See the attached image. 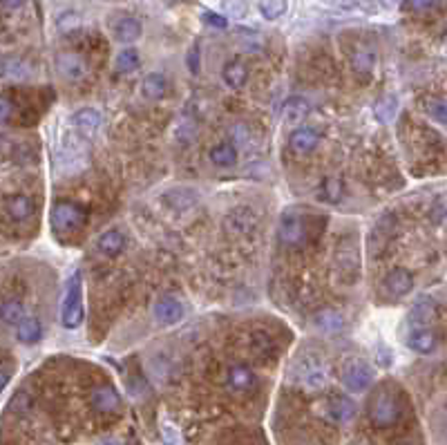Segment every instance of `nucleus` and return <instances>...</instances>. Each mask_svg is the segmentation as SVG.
Returning a JSON list of instances; mask_svg holds the SVG:
<instances>
[{"mask_svg": "<svg viewBox=\"0 0 447 445\" xmlns=\"http://www.w3.org/2000/svg\"><path fill=\"white\" fill-rule=\"evenodd\" d=\"M86 318V309H83V280L81 274L74 271L67 278L63 298H61V325L65 329H79Z\"/></svg>", "mask_w": 447, "mask_h": 445, "instance_id": "obj_1", "label": "nucleus"}, {"mask_svg": "<svg viewBox=\"0 0 447 445\" xmlns=\"http://www.w3.org/2000/svg\"><path fill=\"white\" fill-rule=\"evenodd\" d=\"M402 414V405L398 396L391 390H381L371 398L369 405V419L376 427H389L394 425Z\"/></svg>", "mask_w": 447, "mask_h": 445, "instance_id": "obj_2", "label": "nucleus"}, {"mask_svg": "<svg viewBox=\"0 0 447 445\" xmlns=\"http://www.w3.org/2000/svg\"><path fill=\"white\" fill-rule=\"evenodd\" d=\"M335 278H338L344 286H352L360 278V260L358 251L349 242H342L335 249Z\"/></svg>", "mask_w": 447, "mask_h": 445, "instance_id": "obj_3", "label": "nucleus"}, {"mask_svg": "<svg viewBox=\"0 0 447 445\" xmlns=\"http://www.w3.org/2000/svg\"><path fill=\"white\" fill-rule=\"evenodd\" d=\"M342 383L349 392L362 394L373 383V369L362 358H349L342 367Z\"/></svg>", "mask_w": 447, "mask_h": 445, "instance_id": "obj_4", "label": "nucleus"}, {"mask_svg": "<svg viewBox=\"0 0 447 445\" xmlns=\"http://www.w3.org/2000/svg\"><path fill=\"white\" fill-rule=\"evenodd\" d=\"M277 237L286 249H302L306 242L304 222L296 210H284L279 215V226H277Z\"/></svg>", "mask_w": 447, "mask_h": 445, "instance_id": "obj_5", "label": "nucleus"}, {"mask_svg": "<svg viewBox=\"0 0 447 445\" xmlns=\"http://www.w3.org/2000/svg\"><path fill=\"white\" fill-rule=\"evenodd\" d=\"M296 374H298V381L306 387V390H323V387L327 385V378H329L327 365L315 356L300 358V363L296 367Z\"/></svg>", "mask_w": 447, "mask_h": 445, "instance_id": "obj_6", "label": "nucleus"}, {"mask_svg": "<svg viewBox=\"0 0 447 445\" xmlns=\"http://www.w3.org/2000/svg\"><path fill=\"white\" fill-rule=\"evenodd\" d=\"M320 414L331 423L347 425L356 416V403L347 396H331L320 405Z\"/></svg>", "mask_w": 447, "mask_h": 445, "instance_id": "obj_7", "label": "nucleus"}, {"mask_svg": "<svg viewBox=\"0 0 447 445\" xmlns=\"http://www.w3.org/2000/svg\"><path fill=\"white\" fill-rule=\"evenodd\" d=\"M152 315H155V322L161 327H173L177 322L184 320L186 309L181 305V300H177L175 295H163L159 298L155 307H152Z\"/></svg>", "mask_w": 447, "mask_h": 445, "instance_id": "obj_8", "label": "nucleus"}, {"mask_svg": "<svg viewBox=\"0 0 447 445\" xmlns=\"http://www.w3.org/2000/svg\"><path fill=\"white\" fill-rule=\"evenodd\" d=\"M52 226L56 231H72V228H79L86 220V213H83L76 204H69V202H59L52 208Z\"/></svg>", "mask_w": 447, "mask_h": 445, "instance_id": "obj_9", "label": "nucleus"}, {"mask_svg": "<svg viewBox=\"0 0 447 445\" xmlns=\"http://www.w3.org/2000/svg\"><path fill=\"white\" fill-rule=\"evenodd\" d=\"M226 387L233 394H248L257 387L255 371L244 363H235L226 371Z\"/></svg>", "mask_w": 447, "mask_h": 445, "instance_id": "obj_10", "label": "nucleus"}, {"mask_svg": "<svg viewBox=\"0 0 447 445\" xmlns=\"http://www.w3.org/2000/svg\"><path fill=\"white\" fill-rule=\"evenodd\" d=\"M412 286H414V276L410 274L407 269H391L389 274L385 276L383 280V293L387 298H402V295H407L412 291Z\"/></svg>", "mask_w": 447, "mask_h": 445, "instance_id": "obj_11", "label": "nucleus"}, {"mask_svg": "<svg viewBox=\"0 0 447 445\" xmlns=\"http://www.w3.org/2000/svg\"><path fill=\"white\" fill-rule=\"evenodd\" d=\"M72 125L79 135H83L86 139H92L99 135L101 125H103V117L96 108H81L72 114Z\"/></svg>", "mask_w": 447, "mask_h": 445, "instance_id": "obj_12", "label": "nucleus"}, {"mask_svg": "<svg viewBox=\"0 0 447 445\" xmlns=\"http://www.w3.org/2000/svg\"><path fill=\"white\" fill-rule=\"evenodd\" d=\"M56 69L65 81H83L88 77V63L72 52H63L56 56Z\"/></svg>", "mask_w": 447, "mask_h": 445, "instance_id": "obj_13", "label": "nucleus"}, {"mask_svg": "<svg viewBox=\"0 0 447 445\" xmlns=\"http://www.w3.org/2000/svg\"><path fill=\"white\" fill-rule=\"evenodd\" d=\"M255 224H257V215L250 206H237L235 210L228 213L226 222H224L226 231L233 233V235H242V233L253 231Z\"/></svg>", "mask_w": 447, "mask_h": 445, "instance_id": "obj_14", "label": "nucleus"}, {"mask_svg": "<svg viewBox=\"0 0 447 445\" xmlns=\"http://www.w3.org/2000/svg\"><path fill=\"white\" fill-rule=\"evenodd\" d=\"M90 403L96 412L101 414H115L121 410V396L115 387L110 385H99L94 387L92 394H90Z\"/></svg>", "mask_w": 447, "mask_h": 445, "instance_id": "obj_15", "label": "nucleus"}, {"mask_svg": "<svg viewBox=\"0 0 447 445\" xmlns=\"http://www.w3.org/2000/svg\"><path fill=\"white\" fill-rule=\"evenodd\" d=\"M320 135L309 125H298L289 137V148L296 154H309L318 148Z\"/></svg>", "mask_w": 447, "mask_h": 445, "instance_id": "obj_16", "label": "nucleus"}, {"mask_svg": "<svg viewBox=\"0 0 447 445\" xmlns=\"http://www.w3.org/2000/svg\"><path fill=\"white\" fill-rule=\"evenodd\" d=\"M436 344H439L436 334L431 332V329H427V327H414L410 332V336H407V347L412 351H416V354H423V356L434 351Z\"/></svg>", "mask_w": 447, "mask_h": 445, "instance_id": "obj_17", "label": "nucleus"}, {"mask_svg": "<svg viewBox=\"0 0 447 445\" xmlns=\"http://www.w3.org/2000/svg\"><path fill=\"white\" fill-rule=\"evenodd\" d=\"M311 112V103L304 96H289L282 106V119L289 125H300Z\"/></svg>", "mask_w": 447, "mask_h": 445, "instance_id": "obj_18", "label": "nucleus"}, {"mask_svg": "<svg viewBox=\"0 0 447 445\" xmlns=\"http://www.w3.org/2000/svg\"><path fill=\"white\" fill-rule=\"evenodd\" d=\"M313 327L320 334L333 336V334H338L344 329V315L335 309H323L313 315Z\"/></svg>", "mask_w": 447, "mask_h": 445, "instance_id": "obj_19", "label": "nucleus"}, {"mask_svg": "<svg viewBox=\"0 0 447 445\" xmlns=\"http://www.w3.org/2000/svg\"><path fill=\"white\" fill-rule=\"evenodd\" d=\"M141 32H144L141 23L132 16H121L115 25H112V34H115V38L119 43H123V45H130V43L139 40L141 38Z\"/></svg>", "mask_w": 447, "mask_h": 445, "instance_id": "obj_20", "label": "nucleus"}, {"mask_svg": "<svg viewBox=\"0 0 447 445\" xmlns=\"http://www.w3.org/2000/svg\"><path fill=\"white\" fill-rule=\"evenodd\" d=\"M5 213H7V218L13 220V222H23L27 220L32 215L34 210V204H32V199L27 197V195H5Z\"/></svg>", "mask_w": 447, "mask_h": 445, "instance_id": "obj_21", "label": "nucleus"}, {"mask_svg": "<svg viewBox=\"0 0 447 445\" xmlns=\"http://www.w3.org/2000/svg\"><path fill=\"white\" fill-rule=\"evenodd\" d=\"M16 338L23 344H34L43 338V325L36 315H25V318L16 325Z\"/></svg>", "mask_w": 447, "mask_h": 445, "instance_id": "obj_22", "label": "nucleus"}, {"mask_svg": "<svg viewBox=\"0 0 447 445\" xmlns=\"http://www.w3.org/2000/svg\"><path fill=\"white\" fill-rule=\"evenodd\" d=\"M125 247V240L119 231H105L96 237V251L105 257H117Z\"/></svg>", "mask_w": 447, "mask_h": 445, "instance_id": "obj_23", "label": "nucleus"}, {"mask_svg": "<svg viewBox=\"0 0 447 445\" xmlns=\"http://www.w3.org/2000/svg\"><path fill=\"white\" fill-rule=\"evenodd\" d=\"M352 67L362 77H369L376 69V52L369 45H360L352 54Z\"/></svg>", "mask_w": 447, "mask_h": 445, "instance_id": "obj_24", "label": "nucleus"}, {"mask_svg": "<svg viewBox=\"0 0 447 445\" xmlns=\"http://www.w3.org/2000/svg\"><path fill=\"white\" fill-rule=\"evenodd\" d=\"M221 79H224V83L228 85V88L240 90L242 85L246 83V79H248V69H246V65L242 61H228L221 69Z\"/></svg>", "mask_w": 447, "mask_h": 445, "instance_id": "obj_25", "label": "nucleus"}, {"mask_svg": "<svg viewBox=\"0 0 447 445\" xmlns=\"http://www.w3.org/2000/svg\"><path fill=\"white\" fill-rule=\"evenodd\" d=\"M166 92H168V83H166V77L159 74V72H152V74H148L141 81V94L150 98V101H159V98L166 96Z\"/></svg>", "mask_w": 447, "mask_h": 445, "instance_id": "obj_26", "label": "nucleus"}, {"mask_svg": "<svg viewBox=\"0 0 447 445\" xmlns=\"http://www.w3.org/2000/svg\"><path fill=\"white\" fill-rule=\"evenodd\" d=\"M211 162L217 166V168H231L237 164V148L233 146V143H217L215 148H211Z\"/></svg>", "mask_w": 447, "mask_h": 445, "instance_id": "obj_27", "label": "nucleus"}, {"mask_svg": "<svg viewBox=\"0 0 447 445\" xmlns=\"http://www.w3.org/2000/svg\"><path fill=\"white\" fill-rule=\"evenodd\" d=\"M342 195H344V184L338 177H327L318 191V199H323V202H329V204H338Z\"/></svg>", "mask_w": 447, "mask_h": 445, "instance_id": "obj_28", "label": "nucleus"}, {"mask_svg": "<svg viewBox=\"0 0 447 445\" xmlns=\"http://www.w3.org/2000/svg\"><path fill=\"white\" fill-rule=\"evenodd\" d=\"M431 315H434V300L423 298V300H418V303L412 307L410 320H412L414 327H427V322L431 320Z\"/></svg>", "mask_w": 447, "mask_h": 445, "instance_id": "obj_29", "label": "nucleus"}, {"mask_svg": "<svg viewBox=\"0 0 447 445\" xmlns=\"http://www.w3.org/2000/svg\"><path fill=\"white\" fill-rule=\"evenodd\" d=\"M3 77L5 79H13V81H23L30 77V67L18 56H5L3 59Z\"/></svg>", "mask_w": 447, "mask_h": 445, "instance_id": "obj_30", "label": "nucleus"}, {"mask_svg": "<svg viewBox=\"0 0 447 445\" xmlns=\"http://www.w3.org/2000/svg\"><path fill=\"white\" fill-rule=\"evenodd\" d=\"M396 108H398V101H396V96L394 94H385L381 96L378 101H376L373 106V114L378 117V121L387 123L396 117Z\"/></svg>", "mask_w": 447, "mask_h": 445, "instance_id": "obj_31", "label": "nucleus"}, {"mask_svg": "<svg viewBox=\"0 0 447 445\" xmlns=\"http://www.w3.org/2000/svg\"><path fill=\"white\" fill-rule=\"evenodd\" d=\"M23 318H25V305L21 303V300H16V298L5 300L3 303V322L16 327Z\"/></svg>", "mask_w": 447, "mask_h": 445, "instance_id": "obj_32", "label": "nucleus"}, {"mask_svg": "<svg viewBox=\"0 0 447 445\" xmlns=\"http://www.w3.org/2000/svg\"><path fill=\"white\" fill-rule=\"evenodd\" d=\"M423 108H425V112H427L434 121L447 125V98L431 96V98H427V101L423 103Z\"/></svg>", "mask_w": 447, "mask_h": 445, "instance_id": "obj_33", "label": "nucleus"}, {"mask_svg": "<svg viewBox=\"0 0 447 445\" xmlns=\"http://www.w3.org/2000/svg\"><path fill=\"white\" fill-rule=\"evenodd\" d=\"M115 67L117 72H121V74H130V72H134L139 67V54L137 50L128 47L117 54V61H115Z\"/></svg>", "mask_w": 447, "mask_h": 445, "instance_id": "obj_34", "label": "nucleus"}, {"mask_svg": "<svg viewBox=\"0 0 447 445\" xmlns=\"http://www.w3.org/2000/svg\"><path fill=\"white\" fill-rule=\"evenodd\" d=\"M257 7L267 21H277L286 11V0H260Z\"/></svg>", "mask_w": 447, "mask_h": 445, "instance_id": "obj_35", "label": "nucleus"}, {"mask_svg": "<svg viewBox=\"0 0 447 445\" xmlns=\"http://www.w3.org/2000/svg\"><path fill=\"white\" fill-rule=\"evenodd\" d=\"M221 9H224V13H226L228 18L240 21V18L246 16L248 3H246V0H224V3H221Z\"/></svg>", "mask_w": 447, "mask_h": 445, "instance_id": "obj_36", "label": "nucleus"}, {"mask_svg": "<svg viewBox=\"0 0 447 445\" xmlns=\"http://www.w3.org/2000/svg\"><path fill=\"white\" fill-rule=\"evenodd\" d=\"M56 27H59L63 34L74 32V30H79V27H81V16L76 11H63L59 16V21H56Z\"/></svg>", "mask_w": 447, "mask_h": 445, "instance_id": "obj_37", "label": "nucleus"}, {"mask_svg": "<svg viewBox=\"0 0 447 445\" xmlns=\"http://www.w3.org/2000/svg\"><path fill=\"white\" fill-rule=\"evenodd\" d=\"M166 199H175V204H170V208H181V210H186L192 206V195L186 193V191H173V193H168Z\"/></svg>", "mask_w": 447, "mask_h": 445, "instance_id": "obj_38", "label": "nucleus"}, {"mask_svg": "<svg viewBox=\"0 0 447 445\" xmlns=\"http://www.w3.org/2000/svg\"><path fill=\"white\" fill-rule=\"evenodd\" d=\"M253 347H255V351H260V354H267V351H271L273 349V340L264 334V332H255L253 334Z\"/></svg>", "mask_w": 447, "mask_h": 445, "instance_id": "obj_39", "label": "nucleus"}, {"mask_svg": "<svg viewBox=\"0 0 447 445\" xmlns=\"http://www.w3.org/2000/svg\"><path fill=\"white\" fill-rule=\"evenodd\" d=\"M188 69L192 74H199V45H192L188 52Z\"/></svg>", "mask_w": 447, "mask_h": 445, "instance_id": "obj_40", "label": "nucleus"}, {"mask_svg": "<svg viewBox=\"0 0 447 445\" xmlns=\"http://www.w3.org/2000/svg\"><path fill=\"white\" fill-rule=\"evenodd\" d=\"M204 23L206 25H211V27H217V30H224V27H226V18L224 16H219V13H211V11H206L204 13Z\"/></svg>", "mask_w": 447, "mask_h": 445, "instance_id": "obj_41", "label": "nucleus"}, {"mask_svg": "<svg viewBox=\"0 0 447 445\" xmlns=\"http://www.w3.org/2000/svg\"><path fill=\"white\" fill-rule=\"evenodd\" d=\"M163 439H166V445H184V443H181L179 432L173 425H163Z\"/></svg>", "mask_w": 447, "mask_h": 445, "instance_id": "obj_42", "label": "nucleus"}, {"mask_svg": "<svg viewBox=\"0 0 447 445\" xmlns=\"http://www.w3.org/2000/svg\"><path fill=\"white\" fill-rule=\"evenodd\" d=\"M407 5L414 9V11H427L436 5V0H407Z\"/></svg>", "mask_w": 447, "mask_h": 445, "instance_id": "obj_43", "label": "nucleus"}, {"mask_svg": "<svg viewBox=\"0 0 447 445\" xmlns=\"http://www.w3.org/2000/svg\"><path fill=\"white\" fill-rule=\"evenodd\" d=\"M27 0H3V9L5 11H18Z\"/></svg>", "mask_w": 447, "mask_h": 445, "instance_id": "obj_44", "label": "nucleus"}, {"mask_svg": "<svg viewBox=\"0 0 447 445\" xmlns=\"http://www.w3.org/2000/svg\"><path fill=\"white\" fill-rule=\"evenodd\" d=\"M391 361H394V356H391V351L385 349V347H381V351H378V363H381L383 367H387Z\"/></svg>", "mask_w": 447, "mask_h": 445, "instance_id": "obj_45", "label": "nucleus"}, {"mask_svg": "<svg viewBox=\"0 0 447 445\" xmlns=\"http://www.w3.org/2000/svg\"><path fill=\"white\" fill-rule=\"evenodd\" d=\"M0 108H3V123L9 121V114H11V103H9V98L3 96V101H0Z\"/></svg>", "mask_w": 447, "mask_h": 445, "instance_id": "obj_46", "label": "nucleus"}, {"mask_svg": "<svg viewBox=\"0 0 447 445\" xmlns=\"http://www.w3.org/2000/svg\"><path fill=\"white\" fill-rule=\"evenodd\" d=\"M9 376H11V361H9V358H5V361H3V385L9 383Z\"/></svg>", "mask_w": 447, "mask_h": 445, "instance_id": "obj_47", "label": "nucleus"}, {"mask_svg": "<svg viewBox=\"0 0 447 445\" xmlns=\"http://www.w3.org/2000/svg\"><path fill=\"white\" fill-rule=\"evenodd\" d=\"M99 445H119L117 441H112V439H108V441H101Z\"/></svg>", "mask_w": 447, "mask_h": 445, "instance_id": "obj_48", "label": "nucleus"}, {"mask_svg": "<svg viewBox=\"0 0 447 445\" xmlns=\"http://www.w3.org/2000/svg\"><path fill=\"white\" fill-rule=\"evenodd\" d=\"M445 432H447V425H445Z\"/></svg>", "mask_w": 447, "mask_h": 445, "instance_id": "obj_49", "label": "nucleus"}, {"mask_svg": "<svg viewBox=\"0 0 447 445\" xmlns=\"http://www.w3.org/2000/svg\"><path fill=\"white\" fill-rule=\"evenodd\" d=\"M445 40H447V38H445Z\"/></svg>", "mask_w": 447, "mask_h": 445, "instance_id": "obj_50", "label": "nucleus"}]
</instances>
